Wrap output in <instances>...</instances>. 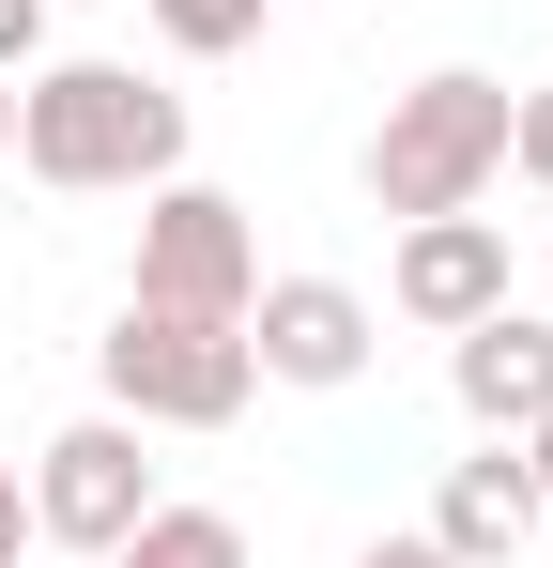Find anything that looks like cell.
Instances as JSON below:
<instances>
[{"label": "cell", "mask_w": 553, "mask_h": 568, "mask_svg": "<svg viewBox=\"0 0 553 568\" xmlns=\"http://www.w3.org/2000/svg\"><path fill=\"white\" fill-rule=\"evenodd\" d=\"M492 170H507V78H476V62L415 78V93L369 123V200H384L400 231H415V215H476Z\"/></svg>", "instance_id": "obj_2"}, {"label": "cell", "mask_w": 553, "mask_h": 568, "mask_svg": "<svg viewBox=\"0 0 553 568\" xmlns=\"http://www.w3.org/2000/svg\"><path fill=\"white\" fill-rule=\"evenodd\" d=\"M384 292H400V323L461 338V323H492V307H507V231H492V215H415V231H400V262H384Z\"/></svg>", "instance_id": "obj_7"}, {"label": "cell", "mask_w": 553, "mask_h": 568, "mask_svg": "<svg viewBox=\"0 0 553 568\" xmlns=\"http://www.w3.org/2000/svg\"><path fill=\"white\" fill-rule=\"evenodd\" d=\"M354 568H461V554H446V538H369Z\"/></svg>", "instance_id": "obj_15"}, {"label": "cell", "mask_w": 553, "mask_h": 568, "mask_svg": "<svg viewBox=\"0 0 553 568\" xmlns=\"http://www.w3.org/2000/svg\"><path fill=\"white\" fill-rule=\"evenodd\" d=\"M369 338H384V323H369L354 277H262V292H247V354H262V384H308V399H323V384L369 369Z\"/></svg>", "instance_id": "obj_6"}, {"label": "cell", "mask_w": 553, "mask_h": 568, "mask_svg": "<svg viewBox=\"0 0 553 568\" xmlns=\"http://www.w3.org/2000/svg\"><path fill=\"white\" fill-rule=\"evenodd\" d=\"M523 476H539V507H553V415H539V430H523Z\"/></svg>", "instance_id": "obj_16"}, {"label": "cell", "mask_w": 553, "mask_h": 568, "mask_svg": "<svg viewBox=\"0 0 553 568\" xmlns=\"http://www.w3.org/2000/svg\"><path fill=\"white\" fill-rule=\"evenodd\" d=\"M47 16H62V0H47Z\"/></svg>", "instance_id": "obj_18"}, {"label": "cell", "mask_w": 553, "mask_h": 568, "mask_svg": "<svg viewBox=\"0 0 553 568\" xmlns=\"http://www.w3.org/2000/svg\"><path fill=\"white\" fill-rule=\"evenodd\" d=\"M31 554V476H16V446H0V568Z\"/></svg>", "instance_id": "obj_13"}, {"label": "cell", "mask_w": 553, "mask_h": 568, "mask_svg": "<svg viewBox=\"0 0 553 568\" xmlns=\"http://www.w3.org/2000/svg\"><path fill=\"white\" fill-rule=\"evenodd\" d=\"M31 47H47V0H0V78H16Z\"/></svg>", "instance_id": "obj_14"}, {"label": "cell", "mask_w": 553, "mask_h": 568, "mask_svg": "<svg viewBox=\"0 0 553 568\" xmlns=\"http://www.w3.org/2000/svg\"><path fill=\"white\" fill-rule=\"evenodd\" d=\"M92 568H247V523L231 507H139Z\"/></svg>", "instance_id": "obj_10"}, {"label": "cell", "mask_w": 553, "mask_h": 568, "mask_svg": "<svg viewBox=\"0 0 553 568\" xmlns=\"http://www.w3.org/2000/svg\"><path fill=\"white\" fill-rule=\"evenodd\" d=\"M507 170L553 200V78H539V93H507Z\"/></svg>", "instance_id": "obj_12"}, {"label": "cell", "mask_w": 553, "mask_h": 568, "mask_svg": "<svg viewBox=\"0 0 553 568\" xmlns=\"http://www.w3.org/2000/svg\"><path fill=\"white\" fill-rule=\"evenodd\" d=\"M539 523H553V507H539V476L507 462V446H492V462H446V491H431V538H446L461 568H523Z\"/></svg>", "instance_id": "obj_9"}, {"label": "cell", "mask_w": 553, "mask_h": 568, "mask_svg": "<svg viewBox=\"0 0 553 568\" xmlns=\"http://www.w3.org/2000/svg\"><path fill=\"white\" fill-rule=\"evenodd\" d=\"M446 384H461L476 430L523 446V430L553 415V307H492V323H461V338H446Z\"/></svg>", "instance_id": "obj_8"}, {"label": "cell", "mask_w": 553, "mask_h": 568, "mask_svg": "<svg viewBox=\"0 0 553 568\" xmlns=\"http://www.w3.org/2000/svg\"><path fill=\"white\" fill-rule=\"evenodd\" d=\"M154 31H170L184 62H231V47H262V0H139Z\"/></svg>", "instance_id": "obj_11"}, {"label": "cell", "mask_w": 553, "mask_h": 568, "mask_svg": "<svg viewBox=\"0 0 553 568\" xmlns=\"http://www.w3.org/2000/svg\"><path fill=\"white\" fill-rule=\"evenodd\" d=\"M16 154L62 200L170 185L184 170V93H154L139 62H47V78H16Z\"/></svg>", "instance_id": "obj_1"}, {"label": "cell", "mask_w": 553, "mask_h": 568, "mask_svg": "<svg viewBox=\"0 0 553 568\" xmlns=\"http://www.w3.org/2000/svg\"><path fill=\"white\" fill-rule=\"evenodd\" d=\"M247 399H262L247 323H215V307H139V292H123V323H108V415H139V430H231Z\"/></svg>", "instance_id": "obj_3"}, {"label": "cell", "mask_w": 553, "mask_h": 568, "mask_svg": "<svg viewBox=\"0 0 553 568\" xmlns=\"http://www.w3.org/2000/svg\"><path fill=\"white\" fill-rule=\"evenodd\" d=\"M0 154H16V78H0Z\"/></svg>", "instance_id": "obj_17"}, {"label": "cell", "mask_w": 553, "mask_h": 568, "mask_svg": "<svg viewBox=\"0 0 553 568\" xmlns=\"http://www.w3.org/2000/svg\"><path fill=\"white\" fill-rule=\"evenodd\" d=\"M139 507H154L139 415H78V430H47V446H31V538H62V554H108Z\"/></svg>", "instance_id": "obj_5"}, {"label": "cell", "mask_w": 553, "mask_h": 568, "mask_svg": "<svg viewBox=\"0 0 553 568\" xmlns=\"http://www.w3.org/2000/svg\"><path fill=\"white\" fill-rule=\"evenodd\" d=\"M247 292H262V231H247V200L231 185H139V307H215V323H247Z\"/></svg>", "instance_id": "obj_4"}]
</instances>
